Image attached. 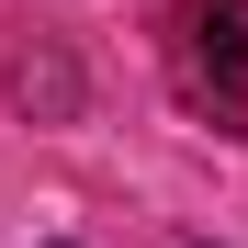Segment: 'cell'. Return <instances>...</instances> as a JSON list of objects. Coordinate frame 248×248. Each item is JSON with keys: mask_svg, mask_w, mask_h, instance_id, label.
<instances>
[{"mask_svg": "<svg viewBox=\"0 0 248 248\" xmlns=\"http://www.w3.org/2000/svg\"><path fill=\"white\" fill-rule=\"evenodd\" d=\"M170 68H181V102H203L215 124H248V0H181Z\"/></svg>", "mask_w": 248, "mask_h": 248, "instance_id": "6da1fadb", "label": "cell"}]
</instances>
